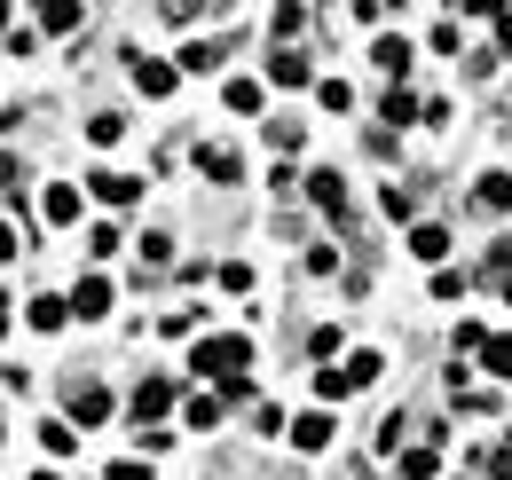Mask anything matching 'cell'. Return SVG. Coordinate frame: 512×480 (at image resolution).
Here are the masks:
<instances>
[{
	"instance_id": "1",
	"label": "cell",
	"mask_w": 512,
	"mask_h": 480,
	"mask_svg": "<svg viewBox=\"0 0 512 480\" xmlns=\"http://www.w3.org/2000/svg\"><path fill=\"white\" fill-rule=\"evenodd\" d=\"M190 370L229 386V378H245V370H253V339H245V331H205V339L190 347Z\"/></svg>"
},
{
	"instance_id": "2",
	"label": "cell",
	"mask_w": 512,
	"mask_h": 480,
	"mask_svg": "<svg viewBox=\"0 0 512 480\" xmlns=\"http://www.w3.org/2000/svg\"><path fill=\"white\" fill-rule=\"evenodd\" d=\"M64 402H71V418H79V425H103V418H111V386H95V378H71Z\"/></svg>"
},
{
	"instance_id": "3",
	"label": "cell",
	"mask_w": 512,
	"mask_h": 480,
	"mask_svg": "<svg viewBox=\"0 0 512 480\" xmlns=\"http://www.w3.org/2000/svg\"><path fill=\"white\" fill-rule=\"evenodd\" d=\"M331 433H339V425H331V410H300L284 441H292V449H308V457H323V449H331Z\"/></svg>"
},
{
	"instance_id": "4",
	"label": "cell",
	"mask_w": 512,
	"mask_h": 480,
	"mask_svg": "<svg viewBox=\"0 0 512 480\" xmlns=\"http://www.w3.org/2000/svg\"><path fill=\"white\" fill-rule=\"evenodd\" d=\"M127 71H134V87L158 103V95H174V79H182V63H158V56H127Z\"/></svg>"
},
{
	"instance_id": "5",
	"label": "cell",
	"mask_w": 512,
	"mask_h": 480,
	"mask_svg": "<svg viewBox=\"0 0 512 480\" xmlns=\"http://www.w3.org/2000/svg\"><path fill=\"white\" fill-rule=\"evenodd\" d=\"M197 174L213 181V189H229V181L245 174V158H237V150H229V142H205V150H197Z\"/></svg>"
},
{
	"instance_id": "6",
	"label": "cell",
	"mask_w": 512,
	"mask_h": 480,
	"mask_svg": "<svg viewBox=\"0 0 512 480\" xmlns=\"http://www.w3.org/2000/svg\"><path fill=\"white\" fill-rule=\"evenodd\" d=\"M40 221H48V229H71V221H79V181H48Z\"/></svg>"
},
{
	"instance_id": "7",
	"label": "cell",
	"mask_w": 512,
	"mask_h": 480,
	"mask_svg": "<svg viewBox=\"0 0 512 480\" xmlns=\"http://www.w3.org/2000/svg\"><path fill=\"white\" fill-rule=\"evenodd\" d=\"M87 189H95L103 205H134V197H142V181L119 174V166H95V174H87Z\"/></svg>"
},
{
	"instance_id": "8",
	"label": "cell",
	"mask_w": 512,
	"mask_h": 480,
	"mask_svg": "<svg viewBox=\"0 0 512 480\" xmlns=\"http://www.w3.org/2000/svg\"><path fill=\"white\" fill-rule=\"evenodd\" d=\"M127 410H134V425H142V418H166V410H174V378H142Z\"/></svg>"
},
{
	"instance_id": "9",
	"label": "cell",
	"mask_w": 512,
	"mask_h": 480,
	"mask_svg": "<svg viewBox=\"0 0 512 480\" xmlns=\"http://www.w3.org/2000/svg\"><path fill=\"white\" fill-rule=\"evenodd\" d=\"M71 315H79V323L111 315V276H79V292H71Z\"/></svg>"
},
{
	"instance_id": "10",
	"label": "cell",
	"mask_w": 512,
	"mask_h": 480,
	"mask_svg": "<svg viewBox=\"0 0 512 480\" xmlns=\"http://www.w3.org/2000/svg\"><path fill=\"white\" fill-rule=\"evenodd\" d=\"M371 63H379L386 79H410V63H418V48H410V40H402V32H386L379 48H371Z\"/></svg>"
},
{
	"instance_id": "11",
	"label": "cell",
	"mask_w": 512,
	"mask_h": 480,
	"mask_svg": "<svg viewBox=\"0 0 512 480\" xmlns=\"http://www.w3.org/2000/svg\"><path fill=\"white\" fill-rule=\"evenodd\" d=\"M410 252H418L426 268H442V260H449V229H442V221H418V229H410Z\"/></svg>"
},
{
	"instance_id": "12",
	"label": "cell",
	"mask_w": 512,
	"mask_h": 480,
	"mask_svg": "<svg viewBox=\"0 0 512 480\" xmlns=\"http://www.w3.org/2000/svg\"><path fill=\"white\" fill-rule=\"evenodd\" d=\"M268 79H276V87H308L316 71H308V56H300V48H276V56H268Z\"/></svg>"
},
{
	"instance_id": "13",
	"label": "cell",
	"mask_w": 512,
	"mask_h": 480,
	"mask_svg": "<svg viewBox=\"0 0 512 480\" xmlns=\"http://www.w3.org/2000/svg\"><path fill=\"white\" fill-rule=\"evenodd\" d=\"M339 370H347V386H355V394H363V386H379V370H386V355H379V347H355V355L339 362Z\"/></svg>"
},
{
	"instance_id": "14",
	"label": "cell",
	"mask_w": 512,
	"mask_h": 480,
	"mask_svg": "<svg viewBox=\"0 0 512 480\" xmlns=\"http://www.w3.org/2000/svg\"><path fill=\"white\" fill-rule=\"evenodd\" d=\"M308 197H316V205H323V213H331V221L347 213V181L331 174V166H323V174H308Z\"/></svg>"
},
{
	"instance_id": "15",
	"label": "cell",
	"mask_w": 512,
	"mask_h": 480,
	"mask_svg": "<svg viewBox=\"0 0 512 480\" xmlns=\"http://www.w3.org/2000/svg\"><path fill=\"white\" fill-rule=\"evenodd\" d=\"M24 323H32V331H64V323H71V300H56V292H40V300L24 307Z\"/></svg>"
},
{
	"instance_id": "16",
	"label": "cell",
	"mask_w": 512,
	"mask_h": 480,
	"mask_svg": "<svg viewBox=\"0 0 512 480\" xmlns=\"http://www.w3.org/2000/svg\"><path fill=\"white\" fill-rule=\"evenodd\" d=\"M481 370L512 386V331H489V347H481Z\"/></svg>"
},
{
	"instance_id": "17",
	"label": "cell",
	"mask_w": 512,
	"mask_h": 480,
	"mask_svg": "<svg viewBox=\"0 0 512 480\" xmlns=\"http://www.w3.org/2000/svg\"><path fill=\"white\" fill-rule=\"evenodd\" d=\"M394 473H402V480H434V473H442V457L418 441V449H402V457H394Z\"/></svg>"
},
{
	"instance_id": "18",
	"label": "cell",
	"mask_w": 512,
	"mask_h": 480,
	"mask_svg": "<svg viewBox=\"0 0 512 480\" xmlns=\"http://www.w3.org/2000/svg\"><path fill=\"white\" fill-rule=\"evenodd\" d=\"M182 418H190V433H213V425H221V394H190Z\"/></svg>"
},
{
	"instance_id": "19",
	"label": "cell",
	"mask_w": 512,
	"mask_h": 480,
	"mask_svg": "<svg viewBox=\"0 0 512 480\" xmlns=\"http://www.w3.org/2000/svg\"><path fill=\"white\" fill-rule=\"evenodd\" d=\"M489 213H512V174H481V189H473Z\"/></svg>"
},
{
	"instance_id": "20",
	"label": "cell",
	"mask_w": 512,
	"mask_h": 480,
	"mask_svg": "<svg viewBox=\"0 0 512 480\" xmlns=\"http://www.w3.org/2000/svg\"><path fill=\"white\" fill-rule=\"evenodd\" d=\"M79 24H87V8H71V0L40 8V32H79Z\"/></svg>"
},
{
	"instance_id": "21",
	"label": "cell",
	"mask_w": 512,
	"mask_h": 480,
	"mask_svg": "<svg viewBox=\"0 0 512 480\" xmlns=\"http://www.w3.org/2000/svg\"><path fill=\"white\" fill-rule=\"evenodd\" d=\"M119 134H127V119H119V111H95V119H87V142H95V150H111Z\"/></svg>"
},
{
	"instance_id": "22",
	"label": "cell",
	"mask_w": 512,
	"mask_h": 480,
	"mask_svg": "<svg viewBox=\"0 0 512 480\" xmlns=\"http://www.w3.org/2000/svg\"><path fill=\"white\" fill-rule=\"evenodd\" d=\"M40 449H48V457H71V449H79V433H71L64 418H48V425H40Z\"/></svg>"
},
{
	"instance_id": "23",
	"label": "cell",
	"mask_w": 512,
	"mask_h": 480,
	"mask_svg": "<svg viewBox=\"0 0 512 480\" xmlns=\"http://www.w3.org/2000/svg\"><path fill=\"white\" fill-rule=\"evenodd\" d=\"M316 103H323V111H347V103H355V87H347V79H316Z\"/></svg>"
},
{
	"instance_id": "24",
	"label": "cell",
	"mask_w": 512,
	"mask_h": 480,
	"mask_svg": "<svg viewBox=\"0 0 512 480\" xmlns=\"http://www.w3.org/2000/svg\"><path fill=\"white\" fill-rule=\"evenodd\" d=\"M229 111L253 119V111H260V79H229Z\"/></svg>"
},
{
	"instance_id": "25",
	"label": "cell",
	"mask_w": 512,
	"mask_h": 480,
	"mask_svg": "<svg viewBox=\"0 0 512 480\" xmlns=\"http://www.w3.org/2000/svg\"><path fill=\"white\" fill-rule=\"evenodd\" d=\"M166 260H174V237H166V229H150V237H142V268H166Z\"/></svg>"
},
{
	"instance_id": "26",
	"label": "cell",
	"mask_w": 512,
	"mask_h": 480,
	"mask_svg": "<svg viewBox=\"0 0 512 480\" xmlns=\"http://www.w3.org/2000/svg\"><path fill=\"white\" fill-rule=\"evenodd\" d=\"M355 386H347V370H316V402H347Z\"/></svg>"
},
{
	"instance_id": "27",
	"label": "cell",
	"mask_w": 512,
	"mask_h": 480,
	"mask_svg": "<svg viewBox=\"0 0 512 480\" xmlns=\"http://www.w3.org/2000/svg\"><path fill=\"white\" fill-rule=\"evenodd\" d=\"M308 355H316V362L339 355V323H316V331H308Z\"/></svg>"
},
{
	"instance_id": "28",
	"label": "cell",
	"mask_w": 512,
	"mask_h": 480,
	"mask_svg": "<svg viewBox=\"0 0 512 480\" xmlns=\"http://www.w3.org/2000/svg\"><path fill=\"white\" fill-rule=\"evenodd\" d=\"M449 347H457V355H481V347H489V331H481V323H473V315H465V323H457V339H449Z\"/></svg>"
},
{
	"instance_id": "29",
	"label": "cell",
	"mask_w": 512,
	"mask_h": 480,
	"mask_svg": "<svg viewBox=\"0 0 512 480\" xmlns=\"http://www.w3.org/2000/svg\"><path fill=\"white\" fill-rule=\"evenodd\" d=\"M213 63H221V48H213V40H190V48H182V71H213Z\"/></svg>"
},
{
	"instance_id": "30",
	"label": "cell",
	"mask_w": 512,
	"mask_h": 480,
	"mask_svg": "<svg viewBox=\"0 0 512 480\" xmlns=\"http://www.w3.org/2000/svg\"><path fill=\"white\" fill-rule=\"evenodd\" d=\"M402 433H410V418H402V410H394V418H379V457H394V449H402Z\"/></svg>"
},
{
	"instance_id": "31",
	"label": "cell",
	"mask_w": 512,
	"mask_h": 480,
	"mask_svg": "<svg viewBox=\"0 0 512 480\" xmlns=\"http://www.w3.org/2000/svg\"><path fill=\"white\" fill-rule=\"evenodd\" d=\"M379 205H386V221H410V205H418V197H410V189H394V181H386V189H379Z\"/></svg>"
},
{
	"instance_id": "32",
	"label": "cell",
	"mask_w": 512,
	"mask_h": 480,
	"mask_svg": "<svg viewBox=\"0 0 512 480\" xmlns=\"http://www.w3.org/2000/svg\"><path fill=\"white\" fill-rule=\"evenodd\" d=\"M268 142H276V150H300V142H308V126H300V119H276V126H268Z\"/></svg>"
},
{
	"instance_id": "33",
	"label": "cell",
	"mask_w": 512,
	"mask_h": 480,
	"mask_svg": "<svg viewBox=\"0 0 512 480\" xmlns=\"http://www.w3.org/2000/svg\"><path fill=\"white\" fill-rule=\"evenodd\" d=\"M119 244H127V237H119V229H111V221H103V229H87V252H95V260H111V252H119Z\"/></svg>"
},
{
	"instance_id": "34",
	"label": "cell",
	"mask_w": 512,
	"mask_h": 480,
	"mask_svg": "<svg viewBox=\"0 0 512 480\" xmlns=\"http://www.w3.org/2000/svg\"><path fill=\"white\" fill-rule=\"evenodd\" d=\"M221 292H253V260H229L221 268Z\"/></svg>"
},
{
	"instance_id": "35",
	"label": "cell",
	"mask_w": 512,
	"mask_h": 480,
	"mask_svg": "<svg viewBox=\"0 0 512 480\" xmlns=\"http://www.w3.org/2000/svg\"><path fill=\"white\" fill-rule=\"evenodd\" d=\"M16 252H24V229H8V221H0V260H16Z\"/></svg>"
},
{
	"instance_id": "36",
	"label": "cell",
	"mask_w": 512,
	"mask_h": 480,
	"mask_svg": "<svg viewBox=\"0 0 512 480\" xmlns=\"http://www.w3.org/2000/svg\"><path fill=\"white\" fill-rule=\"evenodd\" d=\"M103 480H150V473H142L134 457H119V465H111V473H103Z\"/></svg>"
},
{
	"instance_id": "37",
	"label": "cell",
	"mask_w": 512,
	"mask_h": 480,
	"mask_svg": "<svg viewBox=\"0 0 512 480\" xmlns=\"http://www.w3.org/2000/svg\"><path fill=\"white\" fill-rule=\"evenodd\" d=\"M0 189H16V158L8 150H0Z\"/></svg>"
},
{
	"instance_id": "38",
	"label": "cell",
	"mask_w": 512,
	"mask_h": 480,
	"mask_svg": "<svg viewBox=\"0 0 512 480\" xmlns=\"http://www.w3.org/2000/svg\"><path fill=\"white\" fill-rule=\"evenodd\" d=\"M497 300H505V307H512V276H505V284H497Z\"/></svg>"
},
{
	"instance_id": "39",
	"label": "cell",
	"mask_w": 512,
	"mask_h": 480,
	"mask_svg": "<svg viewBox=\"0 0 512 480\" xmlns=\"http://www.w3.org/2000/svg\"><path fill=\"white\" fill-rule=\"evenodd\" d=\"M0 331H8V300H0Z\"/></svg>"
},
{
	"instance_id": "40",
	"label": "cell",
	"mask_w": 512,
	"mask_h": 480,
	"mask_svg": "<svg viewBox=\"0 0 512 480\" xmlns=\"http://www.w3.org/2000/svg\"><path fill=\"white\" fill-rule=\"evenodd\" d=\"M32 480H56V473H32Z\"/></svg>"
}]
</instances>
